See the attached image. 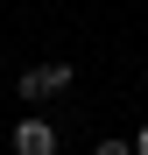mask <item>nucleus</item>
Wrapping results in <instances>:
<instances>
[{
  "label": "nucleus",
  "mask_w": 148,
  "mask_h": 155,
  "mask_svg": "<svg viewBox=\"0 0 148 155\" xmlns=\"http://www.w3.org/2000/svg\"><path fill=\"white\" fill-rule=\"evenodd\" d=\"M71 92V64H35V71H21V99L28 106H42V99H57Z\"/></svg>",
  "instance_id": "obj_1"
},
{
  "label": "nucleus",
  "mask_w": 148,
  "mask_h": 155,
  "mask_svg": "<svg viewBox=\"0 0 148 155\" xmlns=\"http://www.w3.org/2000/svg\"><path fill=\"white\" fill-rule=\"evenodd\" d=\"M14 155H57V127L49 120H21L14 127Z\"/></svg>",
  "instance_id": "obj_2"
},
{
  "label": "nucleus",
  "mask_w": 148,
  "mask_h": 155,
  "mask_svg": "<svg viewBox=\"0 0 148 155\" xmlns=\"http://www.w3.org/2000/svg\"><path fill=\"white\" fill-rule=\"evenodd\" d=\"M92 155H134V141H120V134H106V141H99Z\"/></svg>",
  "instance_id": "obj_3"
},
{
  "label": "nucleus",
  "mask_w": 148,
  "mask_h": 155,
  "mask_svg": "<svg viewBox=\"0 0 148 155\" xmlns=\"http://www.w3.org/2000/svg\"><path fill=\"white\" fill-rule=\"evenodd\" d=\"M134 155H148V127H141V134H134Z\"/></svg>",
  "instance_id": "obj_4"
}]
</instances>
